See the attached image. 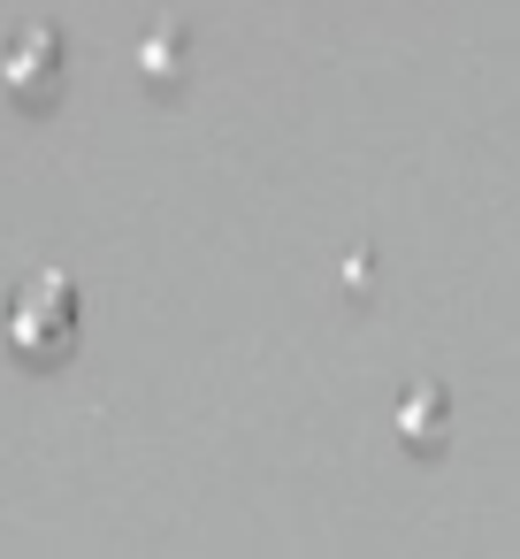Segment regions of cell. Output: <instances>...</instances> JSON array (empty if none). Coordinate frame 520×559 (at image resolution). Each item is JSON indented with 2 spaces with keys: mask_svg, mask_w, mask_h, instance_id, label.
Wrapping results in <instances>:
<instances>
[{
  "mask_svg": "<svg viewBox=\"0 0 520 559\" xmlns=\"http://www.w3.org/2000/svg\"><path fill=\"white\" fill-rule=\"evenodd\" d=\"M9 345L24 360H62L77 345V284L70 276H32L16 299H9Z\"/></svg>",
  "mask_w": 520,
  "mask_h": 559,
  "instance_id": "6da1fadb",
  "label": "cell"
},
{
  "mask_svg": "<svg viewBox=\"0 0 520 559\" xmlns=\"http://www.w3.org/2000/svg\"><path fill=\"white\" fill-rule=\"evenodd\" d=\"M0 78H9V93L16 100H55L62 93V78H70V47H62V32H24L16 47H9V62H0Z\"/></svg>",
  "mask_w": 520,
  "mask_h": 559,
  "instance_id": "7a4b0ae2",
  "label": "cell"
},
{
  "mask_svg": "<svg viewBox=\"0 0 520 559\" xmlns=\"http://www.w3.org/2000/svg\"><path fill=\"white\" fill-rule=\"evenodd\" d=\"M390 429H398V444H406V452H436V444H444V429H451V406H444V391H436V383H413V391L398 399Z\"/></svg>",
  "mask_w": 520,
  "mask_h": 559,
  "instance_id": "3957f363",
  "label": "cell"
},
{
  "mask_svg": "<svg viewBox=\"0 0 520 559\" xmlns=\"http://www.w3.org/2000/svg\"><path fill=\"white\" fill-rule=\"evenodd\" d=\"M138 70H146V85H184L192 78V32L184 24H161V32H146V47H138Z\"/></svg>",
  "mask_w": 520,
  "mask_h": 559,
  "instance_id": "277c9868",
  "label": "cell"
}]
</instances>
